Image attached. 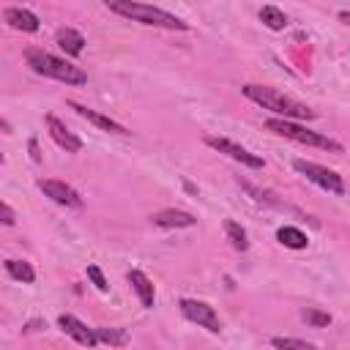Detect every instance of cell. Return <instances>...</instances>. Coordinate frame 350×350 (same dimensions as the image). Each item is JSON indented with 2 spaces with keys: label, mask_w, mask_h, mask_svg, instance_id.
<instances>
[{
  "label": "cell",
  "mask_w": 350,
  "mask_h": 350,
  "mask_svg": "<svg viewBox=\"0 0 350 350\" xmlns=\"http://www.w3.org/2000/svg\"><path fill=\"white\" fill-rule=\"evenodd\" d=\"M68 107H71L79 118H85L88 123H93V126H98V129H104V131H112V134H129L126 126H120L118 120H112V118H107V115H101V112H96V109H88V107H82V104H77V101H68Z\"/></svg>",
  "instance_id": "11"
},
{
  "label": "cell",
  "mask_w": 350,
  "mask_h": 350,
  "mask_svg": "<svg viewBox=\"0 0 350 350\" xmlns=\"http://www.w3.org/2000/svg\"><path fill=\"white\" fill-rule=\"evenodd\" d=\"M5 273H8L11 279H16V282H25V284H30V282L36 279L33 265L25 262V260H5Z\"/></svg>",
  "instance_id": "16"
},
{
  "label": "cell",
  "mask_w": 350,
  "mask_h": 350,
  "mask_svg": "<svg viewBox=\"0 0 350 350\" xmlns=\"http://www.w3.org/2000/svg\"><path fill=\"white\" fill-rule=\"evenodd\" d=\"M301 317H304L312 328H325V325H331V314L323 312V309H317V306H306V309L301 312Z\"/></svg>",
  "instance_id": "20"
},
{
  "label": "cell",
  "mask_w": 350,
  "mask_h": 350,
  "mask_svg": "<svg viewBox=\"0 0 350 350\" xmlns=\"http://www.w3.org/2000/svg\"><path fill=\"white\" fill-rule=\"evenodd\" d=\"M265 129L268 131H273V134H279V137H287V139H293V142H301V145H312V148H323V150H331V153H342L345 148H342V142H336V139H331V137H325V134H320V131H312V129H306V126H301L298 120H293V118H268L265 120Z\"/></svg>",
  "instance_id": "4"
},
{
  "label": "cell",
  "mask_w": 350,
  "mask_h": 350,
  "mask_svg": "<svg viewBox=\"0 0 350 350\" xmlns=\"http://www.w3.org/2000/svg\"><path fill=\"white\" fill-rule=\"evenodd\" d=\"M3 19H5L8 27H14L19 33H36L41 27L38 25V16L33 11H27V8H5L3 11Z\"/></svg>",
  "instance_id": "12"
},
{
  "label": "cell",
  "mask_w": 350,
  "mask_h": 350,
  "mask_svg": "<svg viewBox=\"0 0 350 350\" xmlns=\"http://www.w3.org/2000/svg\"><path fill=\"white\" fill-rule=\"evenodd\" d=\"M129 284H131V290L139 295V304L142 306H153V301H156V290H153V282L142 273V271H129Z\"/></svg>",
  "instance_id": "14"
},
{
  "label": "cell",
  "mask_w": 350,
  "mask_h": 350,
  "mask_svg": "<svg viewBox=\"0 0 350 350\" xmlns=\"http://www.w3.org/2000/svg\"><path fill=\"white\" fill-rule=\"evenodd\" d=\"M205 145L213 148V150H219V153H224V156H230L232 161H241L243 167H252V170H262V167H265L260 156L249 153L246 148H241L238 142H232V139H227V137H205Z\"/></svg>",
  "instance_id": "7"
},
{
  "label": "cell",
  "mask_w": 350,
  "mask_h": 350,
  "mask_svg": "<svg viewBox=\"0 0 350 350\" xmlns=\"http://www.w3.org/2000/svg\"><path fill=\"white\" fill-rule=\"evenodd\" d=\"M25 60L41 77H49V79H57V82H66V85H85L88 82V74L79 66H74V63H68L63 57H55V55H49L44 49H27Z\"/></svg>",
  "instance_id": "3"
},
{
  "label": "cell",
  "mask_w": 350,
  "mask_h": 350,
  "mask_svg": "<svg viewBox=\"0 0 350 350\" xmlns=\"http://www.w3.org/2000/svg\"><path fill=\"white\" fill-rule=\"evenodd\" d=\"M38 189L44 191V197H49L52 202H57L63 208H82V197L63 180H52V178L38 180Z\"/></svg>",
  "instance_id": "8"
},
{
  "label": "cell",
  "mask_w": 350,
  "mask_h": 350,
  "mask_svg": "<svg viewBox=\"0 0 350 350\" xmlns=\"http://www.w3.org/2000/svg\"><path fill=\"white\" fill-rule=\"evenodd\" d=\"M57 46H60L66 55L79 57V55L85 52V36L77 33L74 27H60V30H57Z\"/></svg>",
  "instance_id": "15"
},
{
  "label": "cell",
  "mask_w": 350,
  "mask_h": 350,
  "mask_svg": "<svg viewBox=\"0 0 350 350\" xmlns=\"http://www.w3.org/2000/svg\"><path fill=\"white\" fill-rule=\"evenodd\" d=\"M0 126H3V131H5V134H11V126H8V120H5V118L0 120Z\"/></svg>",
  "instance_id": "26"
},
{
  "label": "cell",
  "mask_w": 350,
  "mask_h": 350,
  "mask_svg": "<svg viewBox=\"0 0 350 350\" xmlns=\"http://www.w3.org/2000/svg\"><path fill=\"white\" fill-rule=\"evenodd\" d=\"M57 325H60L74 342H79V345H88V347L98 345V334L90 331V328H88L82 320H77L74 314H60V317H57Z\"/></svg>",
  "instance_id": "10"
},
{
  "label": "cell",
  "mask_w": 350,
  "mask_h": 350,
  "mask_svg": "<svg viewBox=\"0 0 350 350\" xmlns=\"http://www.w3.org/2000/svg\"><path fill=\"white\" fill-rule=\"evenodd\" d=\"M96 334H98V342H104V345H126L129 342V334L123 331V328H96Z\"/></svg>",
  "instance_id": "21"
},
{
  "label": "cell",
  "mask_w": 350,
  "mask_h": 350,
  "mask_svg": "<svg viewBox=\"0 0 350 350\" xmlns=\"http://www.w3.org/2000/svg\"><path fill=\"white\" fill-rule=\"evenodd\" d=\"M88 279L96 284V290H101V293H107V290H109V284H107V279H104V273H101V268H98V265H88Z\"/></svg>",
  "instance_id": "23"
},
{
  "label": "cell",
  "mask_w": 350,
  "mask_h": 350,
  "mask_svg": "<svg viewBox=\"0 0 350 350\" xmlns=\"http://www.w3.org/2000/svg\"><path fill=\"white\" fill-rule=\"evenodd\" d=\"M104 5L112 14L131 19V22H139V25L164 27V30H189V25L183 19H178L175 14L156 8V5H148V3H139V0H104Z\"/></svg>",
  "instance_id": "1"
},
{
  "label": "cell",
  "mask_w": 350,
  "mask_h": 350,
  "mask_svg": "<svg viewBox=\"0 0 350 350\" xmlns=\"http://www.w3.org/2000/svg\"><path fill=\"white\" fill-rule=\"evenodd\" d=\"M293 167H295L306 180L317 183L320 189H325V191H331V194H345V180H342V175H336L334 170L320 167V164H314V161H304V159H295Z\"/></svg>",
  "instance_id": "5"
},
{
  "label": "cell",
  "mask_w": 350,
  "mask_h": 350,
  "mask_svg": "<svg viewBox=\"0 0 350 350\" xmlns=\"http://www.w3.org/2000/svg\"><path fill=\"white\" fill-rule=\"evenodd\" d=\"M150 221H153L156 227H191L197 219H194L191 213H186V211H175V208H167V211H159V213H153V216H150Z\"/></svg>",
  "instance_id": "13"
},
{
  "label": "cell",
  "mask_w": 350,
  "mask_h": 350,
  "mask_svg": "<svg viewBox=\"0 0 350 350\" xmlns=\"http://www.w3.org/2000/svg\"><path fill=\"white\" fill-rule=\"evenodd\" d=\"M46 129H49V137H52L63 150H68V153H79V150H82V139H79L74 131H68L66 123L57 120L55 115H46Z\"/></svg>",
  "instance_id": "9"
},
{
  "label": "cell",
  "mask_w": 350,
  "mask_h": 350,
  "mask_svg": "<svg viewBox=\"0 0 350 350\" xmlns=\"http://www.w3.org/2000/svg\"><path fill=\"white\" fill-rule=\"evenodd\" d=\"M178 306H180V312H183L186 320H191V323L208 328L211 334H219V331H221V320H219V314L213 312L211 304H205V301H194V298H183Z\"/></svg>",
  "instance_id": "6"
},
{
  "label": "cell",
  "mask_w": 350,
  "mask_h": 350,
  "mask_svg": "<svg viewBox=\"0 0 350 350\" xmlns=\"http://www.w3.org/2000/svg\"><path fill=\"white\" fill-rule=\"evenodd\" d=\"M224 232H227L230 243H232L238 252H246V249H249V238H246V230H243L238 221H224Z\"/></svg>",
  "instance_id": "19"
},
{
  "label": "cell",
  "mask_w": 350,
  "mask_h": 350,
  "mask_svg": "<svg viewBox=\"0 0 350 350\" xmlns=\"http://www.w3.org/2000/svg\"><path fill=\"white\" fill-rule=\"evenodd\" d=\"M30 153H33V161H41V153H38V145H36V139H30Z\"/></svg>",
  "instance_id": "25"
},
{
  "label": "cell",
  "mask_w": 350,
  "mask_h": 350,
  "mask_svg": "<svg viewBox=\"0 0 350 350\" xmlns=\"http://www.w3.org/2000/svg\"><path fill=\"white\" fill-rule=\"evenodd\" d=\"M0 216H3V224H8V227L16 221V216H14V211H11L8 202H0Z\"/></svg>",
  "instance_id": "24"
},
{
  "label": "cell",
  "mask_w": 350,
  "mask_h": 350,
  "mask_svg": "<svg viewBox=\"0 0 350 350\" xmlns=\"http://www.w3.org/2000/svg\"><path fill=\"white\" fill-rule=\"evenodd\" d=\"M273 347H295V350H312V342L306 339H290V336H273L271 339Z\"/></svg>",
  "instance_id": "22"
},
{
  "label": "cell",
  "mask_w": 350,
  "mask_h": 350,
  "mask_svg": "<svg viewBox=\"0 0 350 350\" xmlns=\"http://www.w3.org/2000/svg\"><path fill=\"white\" fill-rule=\"evenodd\" d=\"M260 19H262V25L271 27V30H284V27H287V16H284V11H279L276 5H262V8H260Z\"/></svg>",
  "instance_id": "18"
},
{
  "label": "cell",
  "mask_w": 350,
  "mask_h": 350,
  "mask_svg": "<svg viewBox=\"0 0 350 350\" xmlns=\"http://www.w3.org/2000/svg\"><path fill=\"white\" fill-rule=\"evenodd\" d=\"M276 238H279V243H282V246H287V249H304V246L309 243V241H306V235H304L298 227H279Z\"/></svg>",
  "instance_id": "17"
},
{
  "label": "cell",
  "mask_w": 350,
  "mask_h": 350,
  "mask_svg": "<svg viewBox=\"0 0 350 350\" xmlns=\"http://www.w3.org/2000/svg\"><path fill=\"white\" fill-rule=\"evenodd\" d=\"M243 96L254 104H260L262 109H271L273 115L279 118H293V120H312L314 118V109H309L306 104L273 90V88H265V85H243L241 88Z\"/></svg>",
  "instance_id": "2"
}]
</instances>
